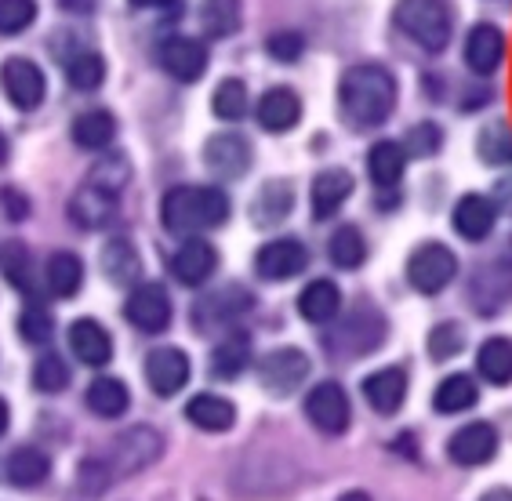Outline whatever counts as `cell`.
I'll return each instance as SVG.
<instances>
[{
  "mask_svg": "<svg viewBox=\"0 0 512 501\" xmlns=\"http://www.w3.org/2000/svg\"><path fill=\"white\" fill-rule=\"evenodd\" d=\"M164 454V436L153 429V425H131L113 440L106 454H95V458H84L77 472V483L88 494H102L109 483L124 480V476H135V472L149 469Z\"/></svg>",
  "mask_w": 512,
  "mask_h": 501,
  "instance_id": "cell-1",
  "label": "cell"
},
{
  "mask_svg": "<svg viewBox=\"0 0 512 501\" xmlns=\"http://www.w3.org/2000/svg\"><path fill=\"white\" fill-rule=\"evenodd\" d=\"M396 77L378 62H360V66H349L342 73V84H338V106H342V117L353 124V128H378L393 117L396 109Z\"/></svg>",
  "mask_w": 512,
  "mask_h": 501,
  "instance_id": "cell-2",
  "label": "cell"
},
{
  "mask_svg": "<svg viewBox=\"0 0 512 501\" xmlns=\"http://www.w3.org/2000/svg\"><path fill=\"white\" fill-rule=\"evenodd\" d=\"M229 218V197L218 186H175L160 200V222L175 236L218 229Z\"/></svg>",
  "mask_w": 512,
  "mask_h": 501,
  "instance_id": "cell-3",
  "label": "cell"
},
{
  "mask_svg": "<svg viewBox=\"0 0 512 501\" xmlns=\"http://www.w3.org/2000/svg\"><path fill=\"white\" fill-rule=\"evenodd\" d=\"M393 22L396 30L411 37L429 55H440L451 44L454 15L447 0H396Z\"/></svg>",
  "mask_w": 512,
  "mask_h": 501,
  "instance_id": "cell-4",
  "label": "cell"
},
{
  "mask_svg": "<svg viewBox=\"0 0 512 501\" xmlns=\"http://www.w3.org/2000/svg\"><path fill=\"white\" fill-rule=\"evenodd\" d=\"M385 316L375 305H356L345 313V320L327 334V349L335 356H367L385 342Z\"/></svg>",
  "mask_w": 512,
  "mask_h": 501,
  "instance_id": "cell-5",
  "label": "cell"
},
{
  "mask_svg": "<svg viewBox=\"0 0 512 501\" xmlns=\"http://www.w3.org/2000/svg\"><path fill=\"white\" fill-rule=\"evenodd\" d=\"M454 276H458V258L447 244L429 240V244L414 247L407 258V280L418 295H440Z\"/></svg>",
  "mask_w": 512,
  "mask_h": 501,
  "instance_id": "cell-6",
  "label": "cell"
},
{
  "mask_svg": "<svg viewBox=\"0 0 512 501\" xmlns=\"http://www.w3.org/2000/svg\"><path fill=\"white\" fill-rule=\"evenodd\" d=\"M309 378V356L295 345L273 349L258 360V382L269 396H291Z\"/></svg>",
  "mask_w": 512,
  "mask_h": 501,
  "instance_id": "cell-7",
  "label": "cell"
},
{
  "mask_svg": "<svg viewBox=\"0 0 512 501\" xmlns=\"http://www.w3.org/2000/svg\"><path fill=\"white\" fill-rule=\"evenodd\" d=\"M0 88H4L11 106L22 109V113H30V109H37L40 102H44V95H48V80H44V69H40L37 62L15 55V59H8L0 66Z\"/></svg>",
  "mask_w": 512,
  "mask_h": 501,
  "instance_id": "cell-8",
  "label": "cell"
},
{
  "mask_svg": "<svg viewBox=\"0 0 512 501\" xmlns=\"http://www.w3.org/2000/svg\"><path fill=\"white\" fill-rule=\"evenodd\" d=\"M306 418L327 436H342L353 422L349 396L338 382H320L306 393Z\"/></svg>",
  "mask_w": 512,
  "mask_h": 501,
  "instance_id": "cell-9",
  "label": "cell"
},
{
  "mask_svg": "<svg viewBox=\"0 0 512 501\" xmlns=\"http://www.w3.org/2000/svg\"><path fill=\"white\" fill-rule=\"evenodd\" d=\"M128 324H135L142 334H160L171 324V298L160 284H138L131 287L128 302H124Z\"/></svg>",
  "mask_w": 512,
  "mask_h": 501,
  "instance_id": "cell-10",
  "label": "cell"
},
{
  "mask_svg": "<svg viewBox=\"0 0 512 501\" xmlns=\"http://www.w3.org/2000/svg\"><path fill=\"white\" fill-rule=\"evenodd\" d=\"M306 266H309V251L295 236H276V240L258 247L255 255V273L262 280H291V276H298Z\"/></svg>",
  "mask_w": 512,
  "mask_h": 501,
  "instance_id": "cell-11",
  "label": "cell"
},
{
  "mask_svg": "<svg viewBox=\"0 0 512 501\" xmlns=\"http://www.w3.org/2000/svg\"><path fill=\"white\" fill-rule=\"evenodd\" d=\"M204 164L218 178H244L247 167H251V142L237 131H218V135L207 138Z\"/></svg>",
  "mask_w": 512,
  "mask_h": 501,
  "instance_id": "cell-12",
  "label": "cell"
},
{
  "mask_svg": "<svg viewBox=\"0 0 512 501\" xmlns=\"http://www.w3.org/2000/svg\"><path fill=\"white\" fill-rule=\"evenodd\" d=\"M447 454H451L454 465H465V469L487 465L494 454H498V429H494L491 422L462 425V429L447 440Z\"/></svg>",
  "mask_w": 512,
  "mask_h": 501,
  "instance_id": "cell-13",
  "label": "cell"
},
{
  "mask_svg": "<svg viewBox=\"0 0 512 501\" xmlns=\"http://www.w3.org/2000/svg\"><path fill=\"white\" fill-rule=\"evenodd\" d=\"M251 305H255V298L247 295L240 284L218 287V291H211V295H204L193 305V327L197 331H211L215 324H229V320L244 316Z\"/></svg>",
  "mask_w": 512,
  "mask_h": 501,
  "instance_id": "cell-14",
  "label": "cell"
},
{
  "mask_svg": "<svg viewBox=\"0 0 512 501\" xmlns=\"http://www.w3.org/2000/svg\"><path fill=\"white\" fill-rule=\"evenodd\" d=\"M505 33L491 22H476L469 37H465V66L473 69L476 77H491L505 62Z\"/></svg>",
  "mask_w": 512,
  "mask_h": 501,
  "instance_id": "cell-15",
  "label": "cell"
},
{
  "mask_svg": "<svg viewBox=\"0 0 512 501\" xmlns=\"http://www.w3.org/2000/svg\"><path fill=\"white\" fill-rule=\"evenodd\" d=\"M146 378L149 389L157 396H175L186 389L189 382V356L175 345H164V349H153L146 356Z\"/></svg>",
  "mask_w": 512,
  "mask_h": 501,
  "instance_id": "cell-16",
  "label": "cell"
},
{
  "mask_svg": "<svg viewBox=\"0 0 512 501\" xmlns=\"http://www.w3.org/2000/svg\"><path fill=\"white\" fill-rule=\"evenodd\" d=\"M117 193L84 182L69 200V222L77 229H106L117 218Z\"/></svg>",
  "mask_w": 512,
  "mask_h": 501,
  "instance_id": "cell-17",
  "label": "cell"
},
{
  "mask_svg": "<svg viewBox=\"0 0 512 501\" xmlns=\"http://www.w3.org/2000/svg\"><path fill=\"white\" fill-rule=\"evenodd\" d=\"M160 66L182 84H193L207 73V48L197 37H171L160 44Z\"/></svg>",
  "mask_w": 512,
  "mask_h": 501,
  "instance_id": "cell-18",
  "label": "cell"
},
{
  "mask_svg": "<svg viewBox=\"0 0 512 501\" xmlns=\"http://www.w3.org/2000/svg\"><path fill=\"white\" fill-rule=\"evenodd\" d=\"M454 233L462 236V240H469V244H480V240H487L494 229V222H498V207H494L491 197H480V193H465L458 204H454Z\"/></svg>",
  "mask_w": 512,
  "mask_h": 501,
  "instance_id": "cell-19",
  "label": "cell"
},
{
  "mask_svg": "<svg viewBox=\"0 0 512 501\" xmlns=\"http://www.w3.org/2000/svg\"><path fill=\"white\" fill-rule=\"evenodd\" d=\"M218 269V251L207 240H186V244L178 247L175 258H171V273H175L178 284L186 287H200L207 284Z\"/></svg>",
  "mask_w": 512,
  "mask_h": 501,
  "instance_id": "cell-20",
  "label": "cell"
},
{
  "mask_svg": "<svg viewBox=\"0 0 512 501\" xmlns=\"http://www.w3.org/2000/svg\"><path fill=\"white\" fill-rule=\"evenodd\" d=\"M353 193V175L342 171V167H327L313 178V189H309V207H313L316 222H327V218L338 215V207L349 200Z\"/></svg>",
  "mask_w": 512,
  "mask_h": 501,
  "instance_id": "cell-21",
  "label": "cell"
},
{
  "mask_svg": "<svg viewBox=\"0 0 512 501\" xmlns=\"http://www.w3.org/2000/svg\"><path fill=\"white\" fill-rule=\"evenodd\" d=\"M469 298L480 313H498L505 309L512 298V266L505 269V262H491V266H483L480 273L473 276V284H469Z\"/></svg>",
  "mask_w": 512,
  "mask_h": 501,
  "instance_id": "cell-22",
  "label": "cell"
},
{
  "mask_svg": "<svg viewBox=\"0 0 512 501\" xmlns=\"http://www.w3.org/2000/svg\"><path fill=\"white\" fill-rule=\"evenodd\" d=\"M258 124L269 131V135H284V131L298 128L302 120V99H298L291 88H269L255 106Z\"/></svg>",
  "mask_w": 512,
  "mask_h": 501,
  "instance_id": "cell-23",
  "label": "cell"
},
{
  "mask_svg": "<svg viewBox=\"0 0 512 501\" xmlns=\"http://www.w3.org/2000/svg\"><path fill=\"white\" fill-rule=\"evenodd\" d=\"M364 400L378 414H396L407 400V371L404 367H382L364 378Z\"/></svg>",
  "mask_w": 512,
  "mask_h": 501,
  "instance_id": "cell-24",
  "label": "cell"
},
{
  "mask_svg": "<svg viewBox=\"0 0 512 501\" xmlns=\"http://www.w3.org/2000/svg\"><path fill=\"white\" fill-rule=\"evenodd\" d=\"M69 349L88 367H106L113 360V338L99 320H77L69 327Z\"/></svg>",
  "mask_w": 512,
  "mask_h": 501,
  "instance_id": "cell-25",
  "label": "cell"
},
{
  "mask_svg": "<svg viewBox=\"0 0 512 501\" xmlns=\"http://www.w3.org/2000/svg\"><path fill=\"white\" fill-rule=\"evenodd\" d=\"M298 313L306 316L309 324H331L342 313V291H338L335 280H313V284L302 287L298 295Z\"/></svg>",
  "mask_w": 512,
  "mask_h": 501,
  "instance_id": "cell-26",
  "label": "cell"
},
{
  "mask_svg": "<svg viewBox=\"0 0 512 501\" xmlns=\"http://www.w3.org/2000/svg\"><path fill=\"white\" fill-rule=\"evenodd\" d=\"M291 207H295V189H291V182L273 178V182H266V186L258 189L255 204H251V222L273 229L291 215Z\"/></svg>",
  "mask_w": 512,
  "mask_h": 501,
  "instance_id": "cell-27",
  "label": "cell"
},
{
  "mask_svg": "<svg viewBox=\"0 0 512 501\" xmlns=\"http://www.w3.org/2000/svg\"><path fill=\"white\" fill-rule=\"evenodd\" d=\"M186 418H189V425H197L204 433H226V429H233V422H237V407H233L226 396L200 393L186 403Z\"/></svg>",
  "mask_w": 512,
  "mask_h": 501,
  "instance_id": "cell-28",
  "label": "cell"
},
{
  "mask_svg": "<svg viewBox=\"0 0 512 501\" xmlns=\"http://www.w3.org/2000/svg\"><path fill=\"white\" fill-rule=\"evenodd\" d=\"M102 273L120 287H138L142 258H138L135 244H131L128 236H113V240L102 247Z\"/></svg>",
  "mask_w": 512,
  "mask_h": 501,
  "instance_id": "cell-29",
  "label": "cell"
},
{
  "mask_svg": "<svg viewBox=\"0 0 512 501\" xmlns=\"http://www.w3.org/2000/svg\"><path fill=\"white\" fill-rule=\"evenodd\" d=\"M404 167H407V153L400 142H375L371 153H367V175L375 182L378 189H396L400 186V178H404Z\"/></svg>",
  "mask_w": 512,
  "mask_h": 501,
  "instance_id": "cell-30",
  "label": "cell"
},
{
  "mask_svg": "<svg viewBox=\"0 0 512 501\" xmlns=\"http://www.w3.org/2000/svg\"><path fill=\"white\" fill-rule=\"evenodd\" d=\"M4 472H8V480L15 483V487H40V483L48 480L51 458L40 451V447L26 443V447H15V451L8 454Z\"/></svg>",
  "mask_w": 512,
  "mask_h": 501,
  "instance_id": "cell-31",
  "label": "cell"
},
{
  "mask_svg": "<svg viewBox=\"0 0 512 501\" xmlns=\"http://www.w3.org/2000/svg\"><path fill=\"white\" fill-rule=\"evenodd\" d=\"M84 400H88V411L95 414V418H120V414L128 411L131 393L120 378L102 374V378H95V382L88 385V396H84Z\"/></svg>",
  "mask_w": 512,
  "mask_h": 501,
  "instance_id": "cell-32",
  "label": "cell"
},
{
  "mask_svg": "<svg viewBox=\"0 0 512 501\" xmlns=\"http://www.w3.org/2000/svg\"><path fill=\"white\" fill-rule=\"evenodd\" d=\"M69 135H73V142H77L80 149H106L109 142L117 138V120H113V113H106V109H88V113H80V117L73 120Z\"/></svg>",
  "mask_w": 512,
  "mask_h": 501,
  "instance_id": "cell-33",
  "label": "cell"
},
{
  "mask_svg": "<svg viewBox=\"0 0 512 501\" xmlns=\"http://www.w3.org/2000/svg\"><path fill=\"white\" fill-rule=\"evenodd\" d=\"M244 22V4L240 0H204L200 4V30L211 40L233 37Z\"/></svg>",
  "mask_w": 512,
  "mask_h": 501,
  "instance_id": "cell-34",
  "label": "cell"
},
{
  "mask_svg": "<svg viewBox=\"0 0 512 501\" xmlns=\"http://www.w3.org/2000/svg\"><path fill=\"white\" fill-rule=\"evenodd\" d=\"M476 371L483 382L509 385L512 382V338H487L476 353Z\"/></svg>",
  "mask_w": 512,
  "mask_h": 501,
  "instance_id": "cell-35",
  "label": "cell"
},
{
  "mask_svg": "<svg viewBox=\"0 0 512 501\" xmlns=\"http://www.w3.org/2000/svg\"><path fill=\"white\" fill-rule=\"evenodd\" d=\"M476 400H480V389H476L469 374H447L433 393V407L440 414H462L469 407H476Z\"/></svg>",
  "mask_w": 512,
  "mask_h": 501,
  "instance_id": "cell-36",
  "label": "cell"
},
{
  "mask_svg": "<svg viewBox=\"0 0 512 501\" xmlns=\"http://www.w3.org/2000/svg\"><path fill=\"white\" fill-rule=\"evenodd\" d=\"M84 284V262L73 251H55L48 258V291L55 298H73Z\"/></svg>",
  "mask_w": 512,
  "mask_h": 501,
  "instance_id": "cell-37",
  "label": "cell"
},
{
  "mask_svg": "<svg viewBox=\"0 0 512 501\" xmlns=\"http://www.w3.org/2000/svg\"><path fill=\"white\" fill-rule=\"evenodd\" d=\"M251 364V342H247V334H229L222 342L215 345V353H211V374L215 378H237L244 367Z\"/></svg>",
  "mask_w": 512,
  "mask_h": 501,
  "instance_id": "cell-38",
  "label": "cell"
},
{
  "mask_svg": "<svg viewBox=\"0 0 512 501\" xmlns=\"http://www.w3.org/2000/svg\"><path fill=\"white\" fill-rule=\"evenodd\" d=\"M66 80L77 91L102 88V80H106V62H102L99 51H91V48L73 51V59L66 62Z\"/></svg>",
  "mask_w": 512,
  "mask_h": 501,
  "instance_id": "cell-39",
  "label": "cell"
},
{
  "mask_svg": "<svg viewBox=\"0 0 512 501\" xmlns=\"http://www.w3.org/2000/svg\"><path fill=\"white\" fill-rule=\"evenodd\" d=\"M327 255H331V262H335L338 269H360V266H364V258H367L364 233H360L356 226L335 229L331 244H327Z\"/></svg>",
  "mask_w": 512,
  "mask_h": 501,
  "instance_id": "cell-40",
  "label": "cell"
},
{
  "mask_svg": "<svg viewBox=\"0 0 512 501\" xmlns=\"http://www.w3.org/2000/svg\"><path fill=\"white\" fill-rule=\"evenodd\" d=\"M247 106H251V99H247L244 80L237 77L222 80L215 88V95H211V109H215L218 120H240L247 113Z\"/></svg>",
  "mask_w": 512,
  "mask_h": 501,
  "instance_id": "cell-41",
  "label": "cell"
},
{
  "mask_svg": "<svg viewBox=\"0 0 512 501\" xmlns=\"http://www.w3.org/2000/svg\"><path fill=\"white\" fill-rule=\"evenodd\" d=\"M0 273L8 276L11 284L19 287V291H26V295H33L30 251H26V244H19V240H11V244L0 247Z\"/></svg>",
  "mask_w": 512,
  "mask_h": 501,
  "instance_id": "cell-42",
  "label": "cell"
},
{
  "mask_svg": "<svg viewBox=\"0 0 512 501\" xmlns=\"http://www.w3.org/2000/svg\"><path fill=\"white\" fill-rule=\"evenodd\" d=\"M476 149H480V157L487 160V164L509 167L512 164V128L509 124H487V128L480 131Z\"/></svg>",
  "mask_w": 512,
  "mask_h": 501,
  "instance_id": "cell-43",
  "label": "cell"
},
{
  "mask_svg": "<svg viewBox=\"0 0 512 501\" xmlns=\"http://www.w3.org/2000/svg\"><path fill=\"white\" fill-rule=\"evenodd\" d=\"M37 0H0V37H19L37 22Z\"/></svg>",
  "mask_w": 512,
  "mask_h": 501,
  "instance_id": "cell-44",
  "label": "cell"
},
{
  "mask_svg": "<svg viewBox=\"0 0 512 501\" xmlns=\"http://www.w3.org/2000/svg\"><path fill=\"white\" fill-rule=\"evenodd\" d=\"M33 385L40 393H62L69 385V367L59 353H44L33 367Z\"/></svg>",
  "mask_w": 512,
  "mask_h": 501,
  "instance_id": "cell-45",
  "label": "cell"
},
{
  "mask_svg": "<svg viewBox=\"0 0 512 501\" xmlns=\"http://www.w3.org/2000/svg\"><path fill=\"white\" fill-rule=\"evenodd\" d=\"M19 334L26 338L30 345H48L51 334H55V320L48 316V309L44 305H26L19 316Z\"/></svg>",
  "mask_w": 512,
  "mask_h": 501,
  "instance_id": "cell-46",
  "label": "cell"
},
{
  "mask_svg": "<svg viewBox=\"0 0 512 501\" xmlns=\"http://www.w3.org/2000/svg\"><path fill=\"white\" fill-rule=\"evenodd\" d=\"M440 146H444V131H440V124H433V120L414 124L404 135V153H411V157H436Z\"/></svg>",
  "mask_w": 512,
  "mask_h": 501,
  "instance_id": "cell-47",
  "label": "cell"
},
{
  "mask_svg": "<svg viewBox=\"0 0 512 501\" xmlns=\"http://www.w3.org/2000/svg\"><path fill=\"white\" fill-rule=\"evenodd\" d=\"M128 178H131L128 160L124 157H102L99 164L91 167L88 182L91 186H99V189H109V193H120V189L128 186Z\"/></svg>",
  "mask_w": 512,
  "mask_h": 501,
  "instance_id": "cell-48",
  "label": "cell"
},
{
  "mask_svg": "<svg viewBox=\"0 0 512 501\" xmlns=\"http://www.w3.org/2000/svg\"><path fill=\"white\" fill-rule=\"evenodd\" d=\"M266 51L273 62H298L306 55V37L298 30H276V33H269Z\"/></svg>",
  "mask_w": 512,
  "mask_h": 501,
  "instance_id": "cell-49",
  "label": "cell"
},
{
  "mask_svg": "<svg viewBox=\"0 0 512 501\" xmlns=\"http://www.w3.org/2000/svg\"><path fill=\"white\" fill-rule=\"evenodd\" d=\"M465 345V331L458 324H436L429 334V356L433 360H451V356L462 353Z\"/></svg>",
  "mask_w": 512,
  "mask_h": 501,
  "instance_id": "cell-50",
  "label": "cell"
},
{
  "mask_svg": "<svg viewBox=\"0 0 512 501\" xmlns=\"http://www.w3.org/2000/svg\"><path fill=\"white\" fill-rule=\"evenodd\" d=\"M0 204H4L11 222H22V218L30 215V200L22 197L19 189H4V193H0Z\"/></svg>",
  "mask_w": 512,
  "mask_h": 501,
  "instance_id": "cell-51",
  "label": "cell"
},
{
  "mask_svg": "<svg viewBox=\"0 0 512 501\" xmlns=\"http://www.w3.org/2000/svg\"><path fill=\"white\" fill-rule=\"evenodd\" d=\"M494 207L498 211H505V215H512V175L498 178V186H494Z\"/></svg>",
  "mask_w": 512,
  "mask_h": 501,
  "instance_id": "cell-52",
  "label": "cell"
},
{
  "mask_svg": "<svg viewBox=\"0 0 512 501\" xmlns=\"http://www.w3.org/2000/svg\"><path fill=\"white\" fill-rule=\"evenodd\" d=\"M480 501H512V491H509V487H491V491L483 494Z\"/></svg>",
  "mask_w": 512,
  "mask_h": 501,
  "instance_id": "cell-53",
  "label": "cell"
},
{
  "mask_svg": "<svg viewBox=\"0 0 512 501\" xmlns=\"http://www.w3.org/2000/svg\"><path fill=\"white\" fill-rule=\"evenodd\" d=\"M66 11H91L95 8V0H59Z\"/></svg>",
  "mask_w": 512,
  "mask_h": 501,
  "instance_id": "cell-54",
  "label": "cell"
},
{
  "mask_svg": "<svg viewBox=\"0 0 512 501\" xmlns=\"http://www.w3.org/2000/svg\"><path fill=\"white\" fill-rule=\"evenodd\" d=\"M8 422H11V411H8V400L0 396V436L8 433Z\"/></svg>",
  "mask_w": 512,
  "mask_h": 501,
  "instance_id": "cell-55",
  "label": "cell"
},
{
  "mask_svg": "<svg viewBox=\"0 0 512 501\" xmlns=\"http://www.w3.org/2000/svg\"><path fill=\"white\" fill-rule=\"evenodd\" d=\"M135 8H168L171 0H131Z\"/></svg>",
  "mask_w": 512,
  "mask_h": 501,
  "instance_id": "cell-56",
  "label": "cell"
},
{
  "mask_svg": "<svg viewBox=\"0 0 512 501\" xmlns=\"http://www.w3.org/2000/svg\"><path fill=\"white\" fill-rule=\"evenodd\" d=\"M338 501H371V494H364V491H345Z\"/></svg>",
  "mask_w": 512,
  "mask_h": 501,
  "instance_id": "cell-57",
  "label": "cell"
},
{
  "mask_svg": "<svg viewBox=\"0 0 512 501\" xmlns=\"http://www.w3.org/2000/svg\"><path fill=\"white\" fill-rule=\"evenodd\" d=\"M8 157V142H4V135H0V160Z\"/></svg>",
  "mask_w": 512,
  "mask_h": 501,
  "instance_id": "cell-58",
  "label": "cell"
}]
</instances>
